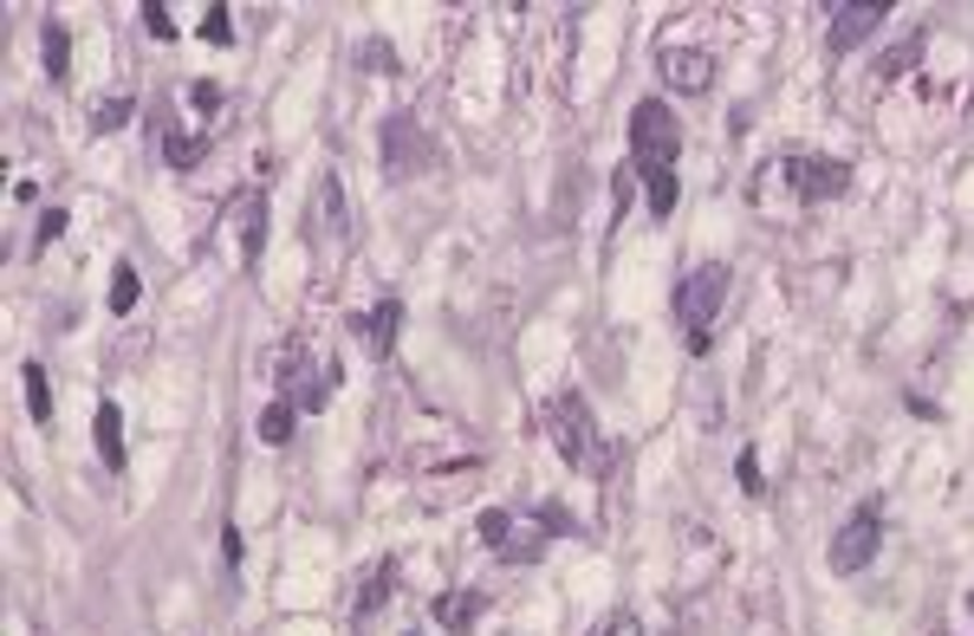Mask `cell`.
<instances>
[{
  "instance_id": "6da1fadb",
  "label": "cell",
  "mask_w": 974,
  "mask_h": 636,
  "mask_svg": "<svg viewBox=\"0 0 974 636\" xmlns=\"http://www.w3.org/2000/svg\"><path fill=\"white\" fill-rule=\"evenodd\" d=\"M539 429H546V442L559 449L565 468H578V474H611V461H617V454L604 449L598 422H592V403H585L578 390L546 397V403H539Z\"/></svg>"
},
{
  "instance_id": "7a4b0ae2",
  "label": "cell",
  "mask_w": 974,
  "mask_h": 636,
  "mask_svg": "<svg viewBox=\"0 0 974 636\" xmlns=\"http://www.w3.org/2000/svg\"><path fill=\"white\" fill-rule=\"evenodd\" d=\"M728 286H734V273H728L721 261L682 273V286H675V325H682L689 358H709L714 351V319H721V305H728Z\"/></svg>"
},
{
  "instance_id": "3957f363",
  "label": "cell",
  "mask_w": 974,
  "mask_h": 636,
  "mask_svg": "<svg viewBox=\"0 0 974 636\" xmlns=\"http://www.w3.org/2000/svg\"><path fill=\"white\" fill-rule=\"evenodd\" d=\"M682 156V117L663 98H643L631 111V176H663Z\"/></svg>"
},
{
  "instance_id": "277c9868",
  "label": "cell",
  "mask_w": 974,
  "mask_h": 636,
  "mask_svg": "<svg viewBox=\"0 0 974 636\" xmlns=\"http://www.w3.org/2000/svg\"><path fill=\"white\" fill-rule=\"evenodd\" d=\"M377 150H383V176H390V183H416V176H429V169L442 163L436 137L422 130V117H416V111H390V117H383Z\"/></svg>"
},
{
  "instance_id": "5b68a950",
  "label": "cell",
  "mask_w": 974,
  "mask_h": 636,
  "mask_svg": "<svg viewBox=\"0 0 974 636\" xmlns=\"http://www.w3.org/2000/svg\"><path fill=\"white\" fill-rule=\"evenodd\" d=\"M273 376H280V397H286L300 415H319L338 390V364L332 358H312L305 344H286L280 364H273Z\"/></svg>"
},
{
  "instance_id": "8992f818",
  "label": "cell",
  "mask_w": 974,
  "mask_h": 636,
  "mask_svg": "<svg viewBox=\"0 0 974 636\" xmlns=\"http://www.w3.org/2000/svg\"><path fill=\"white\" fill-rule=\"evenodd\" d=\"M546 539H553V532H546L539 520H520V513H507V507H487L481 513V546L507 565H539L546 559Z\"/></svg>"
},
{
  "instance_id": "52a82bcc",
  "label": "cell",
  "mask_w": 974,
  "mask_h": 636,
  "mask_svg": "<svg viewBox=\"0 0 974 636\" xmlns=\"http://www.w3.org/2000/svg\"><path fill=\"white\" fill-rule=\"evenodd\" d=\"M877 552H884V513H877V500H870V507H858L851 520L831 532V552H825V559H831L838 578H858V571H870Z\"/></svg>"
},
{
  "instance_id": "ba28073f",
  "label": "cell",
  "mask_w": 974,
  "mask_h": 636,
  "mask_svg": "<svg viewBox=\"0 0 974 636\" xmlns=\"http://www.w3.org/2000/svg\"><path fill=\"white\" fill-rule=\"evenodd\" d=\"M780 176H787V188L812 208V202H838V195L851 188V163H838V156H787Z\"/></svg>"
},
{
  "instance_id": "9c48e42d",
  "label": "cell",
  "mask_w": 974,
  "mask_h": 636,
  "mask_svg": "<svg viewBox=\"0 0 974 636\" xmlns=\"http://www.w3.org/2000/svg\"><path fill=\"white\" fill-rule=\"evenodd\" d=\"M825 13H831V27H825V46L845 59V52H858L864 39L877 33V27H884L897 7H890V0H831Z\"/></svg>"
},
{
  "instance_id": "30bf717a",
  "label": "cell",
  "mask_w": 974,
  "mask_h": 636,
  "mask_svg": "<svg viewBox=\"0 0 974 636\" xmlns=\"http://www.w3.org/2000/svg\"><path fill=\"white\" fill-rule=\"evenodd\" d=\"M312 241H319V247L351 241V195H344V183H338V169L319 176V195H312Z\"/></svg>"
},
{
  "instance_id": "8fae6325",
  "label": "cell",
  "mask_w": 974,
  "mask_h": 636,
  "mask_svg": "<svg viewBox=\"0 0 974 636\" xmlns=\"http://www.w3.org/2000/svg\"><path fill=\"white\" fill-rule=\"evenodd\" d=\"M358 325V337H364V351H371L377 364L397 351V332H403V300L390 293V300H377V312H364V319H351Z\"/></svg>"
},
{
  "instance_id": "7c38bea8",
  "label": "cell",
  "mask_w": 974,
  "mask_h": 636,
  "mask_svg": "<svg viewBox=\"0 0 974 636\" xmlns=\"http://www.w3.org/2000/svg\"><path fill=\"white\" fill-rule=\"evenodd\" d=\"M429 610H436V624H442L449 636H468L487 617V591H442Z\"/></svg>"
},
{
  "instance_id": "4fadbf2b",
  "label": "cell",
  "mask_w": 974,
  "mask_h": 636,
  "mask_svg": "<svg viewBox=\"0 0 974 636\" xmlns=\"http://www.w3.org/2000/svg\"><path fill=\"white\" fill-rule=\"evenodd\" d=\"M663 85H670V91H709L714 59L709 52H689V46H682V52H663Z\"/></svg>"
},
{
  "instance_id": "5bb4252c",
  "label": "cell",
  "mask_w": 974,
  "mask_h": 636,
  "mask_svg": "<svg viewBox=\"0 0 974 636\" xmlns=\"http://www.w3.org/2000/svg\"><path fill=\"white\" fill-rule=\"evenodd\" d=\"M390 591H397V559H377L371 571H364V585H358V604H351V624H371L377 610L390 604Z\"/></svg>"
},
{
  "instance_id": "9a60e30c",
  "label": "cell",
  "mask_w": 974,
  "mask_h": 636,
  "mask_svg": "<svg viewBox=\"0 0 974 636\" xmlns=\"http://www.w3.org/2000/svg\"><path fill=\"white\" fill-rule=\"evenodd\" d=\"M234 234H241V261L261 266V254H266V195H247V202L234 208Z\"/></svg>"
},
{
  "instance_id": "2e32d148",
  "label": "cell",
  "mask_w": 974,
  "mask_h": 636,
  "mask_svg": "<svg viewBox=\"0 0 974 636\" xmlns=\"http://www.w3.org/2000/svg\"><path fill=\"white\" fill-rule=\"evenodd\" d=\"M91 436H98V461H105V474H124V415H117V403H98Z\"/></svg>"
},
{
  "instance_id": "e0dca14e",
  "label": "cell",
  "mask_w": 974,
  "mask_h": 636,
  "mask_svg": "<svg viewBox=\"0 0 974 636\" xmlns=\"http://www.w3.org/2000/svg\"><path fill=\"white\" fill-rule=\"evenodd\" d=\"M39 46H46V78L66 85L72 78V33H66V20H39Z\"/></svg>"
},
{
  "instance_id": "ac0fdd59",
  "label": "cell",
  "mask_w": 974,
  "mask_h": 636,
  "mask_svg": "<svg viewBox=\"0 0 974 636\" xmlns=\"http://www.w3.org/2000/svg\"><path fill=\"white\" fill-rule=\"evenodd\" d=\"M293 429H300V410H293L286 397H273V403L261 410V442H266V449H286Z\"/></svg>"
},
{
  "instance_id": "d6986e66",
  "label": "cell",
  "mask_w": 974,
  "mask_h": 636,
  "mask_svg": "<svg viewBox=\"0 0 974 636\" xmlns=\"http://www.w3.org/2000/svg\"><path fill=\"white\" fill-rule=\"evenodd\" d=\"M923 52H929V33L916 27V33H909V39H897V46H890V52L877 59V78H884V85H890V78H903V72H909V66H916V59H923Z\"/></svg>"
},
{
  "instance_id": "ffe728a7",
  "label": "cell",
  "mask_w": 974,
  "mask_h": 636,
  "mask_svg": "<svg viewBox=\"0 0 974 636\" xmlns=\"http://www.w3.org/2000/svg\"><path fill=\"white\" fill-rule=\"evenodd\" d=\"M202 156H208V137H195V130H169L163 137V163L169 169H195Z\"/></svg>"
},
{
  "instance_id": "44dd1931",
  "label": "cell",
  "mask_w": 974,
  "mask_h": 636,
  "mask_svg": "<svg viewBox=\"0 0 974 636\" xmlns=\"http://www.w3.org/2000/svg\"><path fill=\"white\" fill-rule=\"evenodd\" d=\"M643 195H650V215H656V222H670L675 202H682V183H675V169H663V176H643Z\"/></svg>"
},
{
  "instance_id": "7402d4cb",
  "label": "cell",
  "mask_w": 974,
  "mask_h": 636,
  "mask_svg": "<svg viewBox=\"0 0 974 636\" xmlns=\"http://www.w3.org/2000/svg\"><path fill=\"white\" fill-rule=\"evenodd\" d=\"M137 293H144L137 266H130V261H117V266H111V312H117V319H124V312H137Z\"/></svg>"
},
{
  "instance_id": "603a6c76",
  "label": "cell",
  "mask_w": 974,
  "mask_h": 636,
  "mask_svg": "<svg viewBox=\"0 0 974 636\" xmlns=\"http://www.w3.org/2000/svg\"><path fill=\"white\" fill-rule=\"evenodd\" d=\"M20 376H27V410H33V422L46 429V422H52V383H46V364H27Z\"/></svg>"
},
{
  "instance_id": "cb8c5ba5",
  "label": "cell",
  "mask_w": 974,
  "mask_h": 636,
  "mask_svg": "<svg viewBox=\"0 0 974 636\" xmlns=\"http://www.w3.org/2000/svg\"><path fill=\"white\" fill-rule=\"evenodd\" d=\"M130 111H137L130 98H105V105L91 111V137H111V130H124V124H130Z\"/></svg>"
},
{
  "instance_id": "d4e9b609",
  "label": "cell",
  "mask_w": 974,
  "mask_h": 636,
  "mask_svg": "<svg viewBox=\"0 0 974 636\" xmlns=\"http://www.w3.org/2000/svg\"><path fill=\"white\" fill-rule=\"evenodd\" d=\"M227 13H234V7H222V0L208 7V20H202V39H208V46H234V20H227Z\"/></svg>"
},
{
  "instance_id": "484cf974",
  "label": "cell",
  "mask_w": 974,
  "mask_h": 636,
  "mask_svg": "<svg viewBox=\"0 0 974 636\" xmlns=\"http://www.w3.org/2000/svg\"><path fill=\"white\" fill-rule=\"evenodd\" d=\"M533 520L546 526V532H559V539H572V532H578V513H572V507H559V500H546Z\"/></svg>"
},
{
  "instance_id": "4316f807",
  "label": "cell",
  "mask_w": 974,
  "mask_h": 636,
  "mask_svg": "<svg viewBox=\"0 0 974 636\" xmlns=\"http://www.w3.org/2000/svg\"><path fill=\"white\" fill-rule=\"evenodd\" d=\"M59 234H66V208H46V215L33 222V254H46V247H52Z\"/></svg>"
},
{
  "instance_id": "83f0119b",
  "label": "cell",
  "mask_w": 974,
  "mask_h": 636,
  "mask_svg": "<svg viewBox=\"0 0 974 636\" xmlns=\"http://www.w3.org/2000/svg\"><path fill=\"white\" fill-rule=\"evenodd\" d=\"M592 636H637V617L631 610H604L598 624H592Z\"/></svg>"
},
{
  "instance_id": "f1b7e54d",
  "label": "cell",
  "mask_w": 974,
  "mask_h": 636,
  "mask_svg": "<svg viewBox=\"0 0 974 636\" xmlns=\"http://www.w3.org/2000/svg\"><path fill=\"white\" fill-rule=\"evenodd\" d=\"M144 27H150L156 39H176V20H169V7H163V0H144Z\"/></svg>"
},
{
  "instance_id": "f546056e",
  "label": "cell",
  "mask_w": 974,
  "mask_h": 636,
  "mask_svg": "<svg viewBox=\"0 0 974 636\" xmlns=\"http://www.w3.org/2000/svg\"><path fill=\"white\" fill-rule=\"evenodd\" d=\"M734 474H741V487H748V493H767V481H760V454H753V449H741Z\"/></svg>"
},
{
  "instance_id": "4dcf8cb0",
  "label": "cell",
  "mask_w": 974,
  "mask_h": 636,
  "mask_svg": "<svg viewBox=\"0 0 974 636\" xmlns=\"http://www.w3.org/2000/svg\"><path fill=\"white\" fill-rule=\"evenodd\" d=\"M188 105H195V111H215V105H222V85L195 78V85H188Z\"/></svg>"
},
{
  "instance_id": "1f68e13d",
  "label": "cell",
  "mask_w": 974,
  "mask_h": 636,
  "mask_svg": "<svg viewBox=\"0 0 974 636\" xmlns=\"http://www.w3.org/2000/svg\"><path fill=\"white\" fill-rule=\"evenodd\" d=\"M364 59H371V72H403V66H397V52H390L383 39H371V46H364Z\"/></svg>"
},
{
  "instance_id": "d6a6232c",
  "label": "cell",
  "mask_w": 974,
  "mask_h": 636,
  "mask_svg": "<svg viewBox=\"0 0 974 636\" xmlns=\"http://www.w3.org/2000/svg\"><path fill=\"white\" fill-rule=\"evenodd\" d=\"M222 559H227V578H234V571H241V526L222 532Z\"/></svg>"
},
{
  "instance_id": "836d02e7",
  "label": "cell",
  "mask_w": 974,
  "mask_h": 636,
  "mask_svg": "<svg viewBox=\"0 0 974 636\" xmlns=\"http://www.w3.org/2000/svg\"><path fill=\"white\" fill-rule=\"evenodd\" d=\"M968 617H974V591H968Z\"/></svg>"
},
{
  "instance_id": "e575fe53",
  "label": "cell",
  "mask_w": 974,
  "mask_h": 636,
  "mask_svg": "<svg viewBox=\"0 0 974 636\" xmlns=\"http://www.w3.org/2000/svg\"><path fill=\"white\" fill-rule=\"evenodd\" d=\"M403 636H416V630H403Z\"/></svg>"
}]
</instances>
